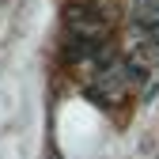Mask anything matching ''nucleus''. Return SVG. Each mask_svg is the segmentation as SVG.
<instances>
[{
  "label": "nucleus",
  "mask_w": 159,
  "mask_h": 159,
  "mask_svg": "<svg viewBox=\"0 0 159 159\" xmlns=\"http://www.w3.org/2000/svg\"><path fill=\"white\" fill-rule=\"evenodd\" d=\"M136 84V68L125 65V61H106L102 68L95 72V84L87 87V95L95 102H117L129 87Z\"/></svg>",
  "instance_id": "obj_1"
}]
</instances>
